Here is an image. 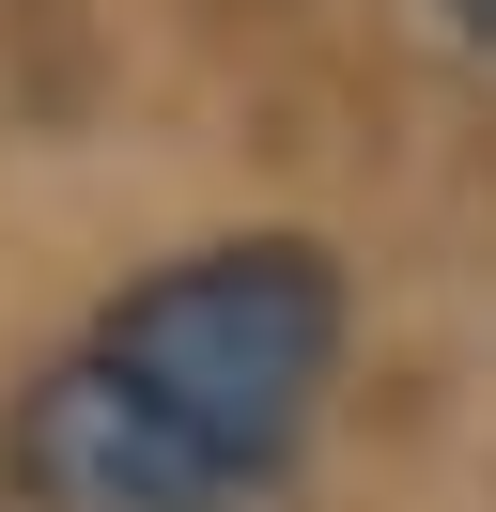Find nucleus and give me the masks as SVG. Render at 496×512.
<instances>
[{"mask_svg":"<svg viewBox=\"0 0 496 512\" xmlns=\"http://www.w3.org/2000/svg\"><path fill=\"white\" fill-rule=\"evenodd\" d=\"M78 357L217 481V497H264L310 450L341 373V264L310 233H233V249H171L155 280H124L109 311L78 326Z\"/></svg>","mask_w":496,"mask_h":512,"instance_id":"1","label":"nucleus"},{"mask_svg":"<svg viewBox=\"0 0 496 512\" xmlns=\"http://www.w3.org/2000/svg\"><path fill=\"white\" fill-rule=\"evenodd\" d=\"M0 466H16L31 512H233L202 466H186L171 435H155L140 404H124L93 357H47V373L16 388V435H0Z\"/></svg>","mask_w":496,"mask_h":512,"instance_id":"2","label":"nucleus"},{"mask_svg":"<svg viewBox=\"0 0 496 512\" xmlns=\"http://www.w3.org/2000/svg\"><path fill=\"white\" fill-rule=\"evenodd\" d=\"M434 16H450V32H465V47H496V0H434Z\"/></svg>","mask_w":496,"mask_h":512,"instance_id":"3","label":"nucleus"}]
</instances>
